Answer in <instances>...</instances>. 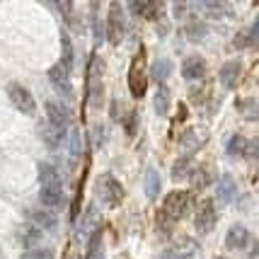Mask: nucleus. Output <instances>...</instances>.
Segmentation results:
<instances>
[{
    "mask_svg": "<svg viewBox=\"0 0 259 259\" xmlns=\"http://www.w3.org/2000/svg\"><path fill=\"white\" fill-rule=\"evenodd\" d=\"M189 192H169L165 196V203H162V211H160V218H165L169 226L172 223H177L182 215L187 213V208H189Z\"/></svg>",
    "mask_w": 259,
    "mask_h": 259,
    "instance_id": "f257e3e1",
    "label": "nucleus"
},
{
    "mask_svg": "<svg viewBox=\"0 0 259 259\" xmlns=\"http://www.w3.org/2000/svg\"><path fill=\"white\" fill-rule=\"evenodd\" d=\"M95 192L100 196V201L107 203V206H119L121 199H124V187L116 182L114 175H102V177H97Z\"/></svg>",
    "mask_w": 259,
    "mask_h": 259,
    "instance_id": "f03ea898",
    "label": "nucleus"
},
{
    "mask_svg": "<svg viewBox=\"0 0 259 259\" xmlns=\"http://www.w3.org/2000/svg\"><path fill=\"white\" fill-rule=\"evenodd\" d=\"M8 95H10V102L15 104V109H17V112L27 114V116L36 114V102H34L32 92L24 90L22 85H17V82H10V85H8Z\"/></svg>",
    "mask_w": 259,
    "mask_h": 259,
    "instance_id": "7ed1b4c3",
    "label": "nucleus"
},
{
    "mask_svg": "<svg viewBox=\"0 0 259 259\" xmlns=\"http://www.w3.org/2000/svg\"><path fill=\"white\" fill-rule=\"evenodd\" d=\"M215 221H218V213H215V206L211 199H203L199 203V211L194 215V226L199 233H211L215 228Z\"/></svg>",
    "mask_w": 259,
    "mask_h": 259,
    "instance_id": "20e7f679",
    "label": "nucleus"
},
{
    "mask_svg": "<svg viewBox=\"0 0 259 259\" xmlns=\"http://www.w3.org/2000/svg\"><path fill=\"white\" fill-rule=\"evenodd\" d=\"M107 36L112 39L114 44L121 41L124 36V20H121V5L119 3H112L109 5V17H107Z\"/></svg>",
    "mask_w": 259,
    "mask_h": 259,
    "instance_id": "39448f33",
    "label": "nucleus"
},
{
    "mask_svg": "<svg viewBox=\"0 0 259 259\" xmlns=\"http://www.w3.org/2000/svg\"><path fill=\"white\" fill-rule=\"evenodd\" d=\"M44 109H46V121L51 126H56V128H61V131H66L68 124H70V114H68L66 107L58 104V102H46Z\"/></svg>",
    "mask_w": 259,
    "mask_h": 259,
    "instance_id": "423d86ee",
    "label": "nucleus"
},
{
    "mask_svg": "<svg viewBox=\"0 0 259 259\" xmlns=\"http://www.w3.org/2000/svg\"><path fill=\"white\" fill-rule=\"evenodd\" d=\"M27 218L32 221L34 228L39 230H56L58 228V218L54 211H46V208H29L27 211Z\"/></svg>",
    "mask_w": 259,
    "mask_h": 259,
    "instance_id": "0eeeda50",
    "label": "nucleus"
},
{
    "mask_svg": "<svg viewBox=\"0 0 259 259\" xmlns=\"http://www.w3.org/2000/svg\"><path fill=\"white\" fill-rule=\"evenodd\" d=\"M242 63L240 61H228V63H223V68H221V73H218V78H221V85L226 88V90H233L237 82L242 80Z\"/></svg>",
    "mask_w": 259,
    "mask_h": 259,
    "instance_id": "6e6552de",
    "label": "nucleus"
},
{
    "mask_svg": "<svg viewBox=\"0 0 259 259\" xmlns=\"http://www.w3.org/2000/svg\"><path fill=\"white\" fill-rule=\"evenodd\" d=\"M196 249L199 245L194 242L192 237H180L167 252V259H194L196 257Z\"/></svg>",
    "mask_w": 259,
    "mask_h": 259,
    "instance_id": "1a4fd4ad",
    "label": "nucleus"
},
{
    "mask_svg": "<svg viewBox=\"0 0 259 259\" xmlns=\"http://www.w3.org/2000/svg\"><path fill=\"white\" fill-rule=\"evenodd\" d=\"M49 80H51V85L56 88L58 95H63L68 100L73 97V85H70V80H68V73L61 66L49 68Z\"/></svg>",
    "mask_w": 259,
    "mask_h": 259,
    "instance_id": "9d476101",
    "label": "nucleus"
},
{
    "mask_svg": "<svg viewBox=\"0 0 259 259\" xmlns=\"http://www.w3.org/2000/svg\"><path fill=\"white\" fill-rule=\"evenodd\" d=\"M36 131H39V138H41L49 148H61L63 146V141H66V131H61V128H56V126H51L49 121H41Z\"/></svg>",
    "mask_w": 259,
    "mask_h": 259,
    "instance_id": "9b49d317",
    "label": "nucleus"
},
{
    "mask_svg": "<svg viewBox=\"0 0 259 259\" xmlns=\"http://www.w3.org/2000/svg\"><path fill=\"white\" fill-rule=\"evenodd\" d=\"M206 136H208V131L203 128V126H189L187 131H182L180 136V143L187 150H196V148L203 146V141H206Z\"/></svg>",
    "mask_w": 259,
    "mask_h": 259,
    "instance_id": "f8f14e48",
    "label": "nucleus"
},
{
    "mask_svg": "<svg viewBox=\"0 0 259 259\" xmlns=\"http://www.w3.org/2000/svg\"><path fill=\"white\" fill-rule=\"evenodd\" d=\"M39 182H41V189H58V192L63 189L58 169L49 162H39Z\"/></svg>",
    "mask_w": 259,
    "mask_h": 259,
    "instance_id": "ddd939ff",
    "label": "nucleus"
},
{
    "mask_svg": "<svg viewBox=\"0 0 259 259\" xmlns=\"http://www.w3.org/2000/svg\"><path fill=\"white\" fill-rule=\"evenodd\" d=\"M182 75L187 80H199L206 75V63L201 56H189L182 63Z\"/></svg>",
    "mask_w": 259,
    "mask_h": 259,
    "instance_id": "4468645a",
    "label": "nucleus"
},
{
    "mask_svg": "<svg viewBox=\"0 0 259 259\" xmlns=\"http://www.w3.org/2000/svg\"><path fill=\"white\" fill-rule=\"evenodd\" d=\"M247 240H249L247 228L245 226H233L230 230H228V235H226V247L228 249H245Z\"/></svg>",
    "mask_w": 259,
    "mask_h": 259,
    "instance_id": "2eb2a0df",
    "label": "nucleus"
},
{
    "mask_svg": "<svg viewBox=\"0 0 259 259\" xmlns=\"http://www.w3.org/2000/svg\"><path fill=\"white\" fill-rule=\"evenodd\" d=\"M235 194H237V184H235V180H233V175H223L221 182H218V192H215L218 201L230 203L235 199Z\"/></svg>",
    "mask_w": 259,
    "mask_h": 259,
    "instance_id": "dca6fc26",
    "label": "nucleus"
},
{
    "mask_svg": "<svg viewBox=\"0 0 259 259\" xmlns=\"http://www.w3.org/2000/svg\"><path fill=\"white\" fill-rule=\"evenodd\" d=\"M128 88H131V92H134V97H143V95H146L148 80H146V73L141 70V66H138V63H134V68H131Z\"/></svg>",
    "mask_w": 259,
    "mask_h": 259,
    "instance_id": "f3484780",
    "label": "nucleus"
},
{
    "mask_svg": "<svg viewBox=\"0 0 259 259\" xmlns=\"http://www.w3.org/2000/svg\"><path fill=\"white\" fill-rule=\"evenodd\" d=\"M199 8L206 10L211 17H215V20L230 17V12H233V5H230V3H221V0H208V3H201Z\"/></svg>",
    "mask_w": 259,
    "mask_h": 259,
    "instance_id": "a211bd4d",
    "label": "nucleus"
},
{
    "mask_svg": "<svg viewBox=\"0 0 259 259\" xmlns=\"http://www.w3.org/2000/svg\"><path fill=\"white\" fill-rule=\"evenodd\" d=\"M189 172H192V155L187 153V155H180V158L175 160V165H172V180L182 182L184 177H189Z\"/></svg>",
    "mask_w": 259,
    "mask_h": 259,
    "instance_id": "6ab92c4d",
    "label": "nucleus"
},
{
    "mask_svg": "<svg viewBox=\"0 0 259 259\" xmlns=\"http://www.w3.org/2000/svg\"><path fill=\"white\" fill-rule=\"evenodd\" d=\"M39 201L44 203L46 211H54V208H58L63 203V189L61 192L58 189H41L39 192Z\"/></svg>",
    "mask_w": 259,
    "mask_h": 259,
    "instance_id": "aec40b11",
    "label": "nucleus"
},
{
    "mask_svg": "<svg viewBox=\"0 0 259 259\" xmlns=\"http://www.w3.org/2000/svg\"><path fill=\"white\" fill-rule=\"evenodd\" d=\"M58 66L70 75V70H73V44H70L68 34H61V63Z\"/></svg>",
    "mask_w": 259,
    "mask_h": 259,
    "instance_id": "412c9836",
    "label": "nucleus"
},
{
    "mask_svg": "<svg viewBox=\"0 0 259 259\" xmlns=\"http://www.w3.org/2000/svg\"><path fill=\"white\" fill-rule=\"evenodd\" d=\"M88 100L95 109H100L104 104V88H102V80L90 78V85H88Z\"/></svg>",
    "mask_w": 259,
    "mask_h": 259,
    "instance_id": "4be33fe9",
    "label": "nucleus"
},
{
    "mask_svg": "<svg viewBox=\"0 0 259 259\" xmlns=\"http://www.w3.org/2000/svg\"><path fill=\"white\" fill-rule=\"evenodd\" d=\"M189 180H192V189H206L208 182H211V169L199 165L196 169L189 172Z\"/></svg>",
    "mask_w": 259,
    "mask_h": 259,
    "instance_id": "5701e85b",
    "label": "nucleus"
},
{
    "mask_svg": "<svg viewBox=\"0 0 259 259\" xmlns=\"http://www.w3.org/2000/svg\"><path fill=\"white\" fill-rule=\"evenodd\" d=\"M184 32H187V39H189V41H203L206 34H208V29H206V24L203 22L194 20V22H189L187 27H184Z\"/></svg>",
    "mask_w": 259,
    "mask_h": 259,
    "instance_id": "b1692460",
    "label": "nucleus"
},
{
    "mask_svg": "<svg viewBox=\"0 0 259 259\" xmlns=\"http://www.w3.org/2000/svg\"><path fill=\"white\" fill-rule=\"evenodd\" d=\"M95 226H97V208L90 206V208H88V213H85V218L80 221V233H82V235H92V233L97 230Z\"/></svg>",
    "mask_w": 259,
    "mask_h": 259,
    "instance_id": "393cba45",
    "label": "nucleus"
},
{
    "mask_svg": "<svg viewBox=\"0 0 259 259\" xmlns=\"http://www.w3.org/2000/svg\"><path fill=\"white\" fill-rule=\"evenodd\" d=\"M146 194H148V199H155L160 194V175L153 167L146 172Z\"/></svg>",
    "mask_w": 259,
    "mask_h": 259,
    "instance_id": "a878e982",
    "label": "nucleus"
},
{
    "mask_svg": "<svg viewBox=\"0 0 259 259\" xmlns=\"http://www.w3.org/2000/svg\"><path fill=\"white\" fill-rule=\"evenodd\" d=\"M169 70H172V63H169L167 58H160V61H155V63H153V68H150V75H153V80L162 82V80L169 75Z\"/></svg>",
    "mask_w": 259,
    "mask_h": 259,
    "instance_id": "bb28decb",
    "label": "nucleus"
},
{
    "mask_svg": "<svg viewBox=\"0 0 259 259\" xmlns=\"http://www.w3.org/2000/svg\"><path fill=\"white\" fill-rule=\"evenodd\" d=\"M245 146H247V138L242 134H235L230 136V141H228V153L235 158V155H242L245 153Z\"/></svg>",
    "mask_w": 259,
    "mask_h": 259,
    "instance_id": "cd10ccee",
    "label": "nucleus"
},
{
    "mask_svg": "<svg viewBox=\"0 0 259 259\" xmlns=\"http://www.w3.org/2000/svg\"><path fill=\"white\" fill-rule=\"evenodd\" d=\"M153 104H155V112L158 114H167V109H169V92H167V88H160V90L155 92Z\"/></svg>",
    "mask_w": 259,
    "mask_h": 259,
    "instance_id": "c85d7f7f",
    "label": "nucleus"
},
{
    "mask_svg": "<svg viewBox=\"0 0 259 259\" xmlns=\"http://www.w3.org/2000/svg\"><path fill=\"white\" fill-rule=\"evenodd\" d=\"M22 259H54V249L46 247H29L22 254Z\"/></svg>",
    "mask_w": 259,
    "mask_h": 259,
    "instance_id": "c756f323",
    "label": "nucleus"
},
{
    "mask_svg": "<svg viewBox=\"0 0 259 259\" xmlns=\"http://www.w3.org/2000/svg\"><path fill=\"white\" fill-rule=\"evenodd\" d=\"M237 109L245 114V119H249V121H254V119H257V102L254 100L237 102Z\"/></svg>",
    "mask_w": 259,
    "mask_h": 259,
    "instance_id": "7c9ffc66",
    "label": "nucleus"
},
{
    "mask_svg": "<svg viewBox=\"0 0 259 259\" xmlns=\"http://www.w3.org/2000/svg\"><path fill=\"white\" fill-rule=\"evenodd\" d=\"M92 29H95V36H97V41H104V36H107V24H104V20L102 17H92Z\"/></svg>",
    "mask_w": 259,
    "mask_h": 259,
    "instance_id": "2f4dec72",
    "label": "nucleus"
},
{
    "mask_svg": "<svg viewBox=\"0 0 259 259\" xmlns=\"http://www.w3.org/2000/svg\"><path fill=\"white\" fill-rule=\"evenodd\" d=\"M20 237H22L24 245H32V242H36V240H39V228H34V226L22 228V230H20Z\"/></svg>",
    "mask_w": 259,
    "mask_h": 259,
    "instance_id": "473e14b6",
    "label": "nucleus"
},
{
    "mask_svg": "<svg viewBox=\"0 0 259 259\" xmlns=\"http://www.w3.org/2000/svg\"><path fill=\"white\" fill-rule=\"evenodd\" d=\"M80 153H82V141H80L78 131H73V134H70V155H73V158H80Z\"/></svg>",
    "mask_w": 259,
    "mask_h": 259,
    "instance_id": "72a5a7b5",
    "label": "nucleus"
},
{
    "mask_svg": "<svg viewBox=\"0 0 259 259\" xmlns=\"http://www.w3.org/2000/svg\"><path fill=\"white\" fill-rule=\"evenodd\" d=\"M136 124H138V114H136V112H128L124 116V128H126V134H128V136H134Z\"/></svg>",
    "mask_w": 259,
    "mask_h": 259,
    "instance_id": "f704fd0d",
    "label": "nucleus"
},
{
    "mask_svg": "<svg viewBox=\"0 0 259 259\" xmlns=\"http://www.w3.org/2000/svg\"><path fill=\"white\" fill-rule=\"evenodd\" d=\"M92 138H95V148H102V143H104V126H102V124L95 126V134H92Z\"/></svg>",
    "mask_w": 259,
    "mask_h": 259,
    "instance_id": "c9c22d12",
    "label": "nucleus"
},
{
    "mask_svg": "<svg viewBox=\"0 0 259 259\" xmlns=\"http://www.w3.org/2000/svg\"><path fill=\"white\" fill-rule=\"evenodd\" d=\"M257 146H259V141H257V138H252V141H249L247 146H245V153H247V158H249V160H254V158H257Z\"/></svg>",
    "mask_w": 259,
    "mask_h": 259,
    "instance_id": "e433bc0d",
    "label": "nucleus"
},
{
    "mask_svg": "<svg viewBox=\"0 0 259 259\" xmlns=\"http://www.w3.org/2000/svg\"><path fill=\"white\" fill-rule=\"evenodd\" d=\"M172 10H175V17L182 20V17H184V12H187V5H184V3H175V5H172Z\"/></svg>",
    "mask_w": 259,
    "mask_h": 259,
    "instance_id": "4c0bfd02",
    "label": "nucleus"
},
{
    "mask_svg": "<svg viewBox=\"0 0 259 259\" xmlns=\"http://www.w3.org/2000/svg\"><path fill=\"white\" fill-rule=\"evenodd\" d=\"M215 259H226V257H215Z\"/></svg>",
    "mask_w": 259,
    "mask_h": 259,
    "instance_id": "58836bf2",
    "label": "nucleus"
}]
</instances>
